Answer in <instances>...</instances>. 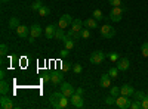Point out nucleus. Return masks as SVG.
Returning a JSON list of instances; mask_svg holds the SVG:
<instances>
[{
	"instance_id": "1",
	"label": "nucleus",
	"mask_w": 148,
	"mask_h": 109,
	"mask_svg": "<svg viewBox=\"0 0 148 109\" xmlns=\"http://www.w3.org/2000/svg\"><path fill=\"white\" fill-rule=\"evenodd\" d=\"M123 15H125L123 7L121 6H116V7L111 9V12H110V19L113 21V22H120L121 18H123Z\"/></svg>"
},
{
	"instance_id": "2",
	"label": "nucleus",
	"mask_w": 148,
	"mask_h": 109,
	"mask_svg": "<svg viewBox=\"0 0 148 109\" xmlns=\"http://www.w3.org/2000/svg\"><path fill=\"white\" fill-rule=\"evenodd\" d=\"M89 59H90V64L101 65L104 62V59H105V53L102 50H95V52H92V55H90Z\"/></svg>"
},
{
	"instance_id": "3",
	"label": "nucleus",
	"mask_w": 148,
	"mask_h": 109,
	"mask_svg": "<svg viewBox=\"0 0 148 109\" xmlns=\"http://www.w3.org/2000/svg\"><path fill=\"white\" fill-rule=\"evenodd\" d=\"M73 21H74V19L71 18V15H68V14H64L62 16L59 18V21H58V28H61V30H65V28L71 27Z\"/></svg>"
},
{
	"instance_id": "4",
	"label": "nucleus",
	"mask_w": 148,
	"mask_h": 109,
	"mask_svg": "<svg viewBox=\"0 0 148 109\" xmlns=\"http://www.w3.org/2000/svg\"><path fill=\"white\" fill-rule=\"evenodd\" d=\"M130 105H132L130 99L127 97V96H123V94H120L117 97V100H116V106L120 108V109H129Z\"/></svg>"
},
{
	"instance_id": "5",
	"label": "nucleus",
	"mask_w": 148,
	"mask_h": 109,
	"mask_svg": "<svg viewBox=\"0 0 148 109\" xmlns=\"http://www.w3.org/2000/svg\"><path fill=\"white\" fill-rule=\"evenodd\" d=\"M64 96V93L62 91H55V93H52L51 96H49V102H51V105H52V108H55V109H61L59 108V100H61V97Z\"/></svg>"
},
{
	"instance_id": "6",
	"label": "nucleus",
	"mask_w": 148,
	"mask_h": 109,
	"mask_svg": "<svg viewBox=\"0 0 148 109\" xmlns=\"http://www.w3.org/2000/svg\"><path fill=\"white\" fill-rule=\"evenodd\" d=\"M99 31H101V35L104 39H113L114 35H116V30L111 27V25H102L101 28H99Z\"/></svg>"
},
{
	"instance_id": "7",
	"label": "nucleus",
	"mask_w": 148,
	"mask_h": 109,
	"mask_svg": "<svg viewBox=\"0 0 148 109\" xmlns=\"http://www.w3.org/2000/svg\"><path fill=\"white\" fill-rule=\"evenodd\" d=\"M64 71H55L52 74V78H51V83L53 84V86H61L64 81Z\"/></svg>"
},
{
	"instance_id": "8",
	"label": "nucleus",
	"mask_w": 148,
	"mask_h": 109,
	"mask_svg": "<svg viewBox=\"0 0 148 109\" xmlns=\"http://www.w3.org/2000/svg\"><path fill=\"white\" fill-rule=\"evenodd\" d=\"M61 91L64 93V96H67V97H71V96L76 93V90H74V87L71 86L70 83H62L61 84V89H59Z\"/></svg>"
},
{
	"instance_id": "9",
	"label": "nucleus",
	"mask_w": 148,
	"mask_h": 109,
	"mask_svg": "<svg viewBox=\"0 0 148 109\" xmlns=\"http://www.w3.org/2000/svg\"><path fill=\"white\" fill-rule=\"evenodd\" d=\"M70 103L74 106V108H83V99H82V94H77V93H74L71 97H70Z\"/></svg>"
},
{
	"instance_id": "10",
	"label": "nucleus",
	"mask_w": 148,
	"mask_h": 109,
	"mask_svg": "<svg viewBox=\"0 0 148 109\" xmlns=\"http://www.w3.org/2000/svg\"><path fill=\"white\" fill-rule=\"evenodd\" d=\"M116 66L119 68V71H127L129 66H130V62H129L127 58H120L116 62Z\"/></svg>"
},
{
	"instance_id": "11",
	"label": "nucleus",
	"mask_w": 148,
	"mask_h": 109,
	"mask_svg": "<svg viewBox=\"0 0 148 109\" xmlns=\"http://www.w3.org/2000/svg\"><path fill=\"white\" fill-rule=\"evenodd\" d=\"M40 35H42V27L39 24H33L30 27V37L36 40L37 37H40Z\"/></svg>"
},
{
	"instance_id": "12",
	"label": "nucleus",
	"mask_w": 148,
	"mask_h": 109,
	"mask_svg": "<svg viewBox=\"0 0 148 109\" xmlns=\"http://www.w3.org/2000/svg\"><path fill=\"white\" fill-rule=\"evenodd\" d=\"M120 93H121L123 96H127V97H130V96H133V93H135V89L130 86V84H125V86L120 87Z\"/></svg>"
},
{
	"instance_id": "13",
	"label": "nucleus",
	"mask_w": 148,
	"mask_h": 109,
	"mask_svg": "<svg viewBox=\"0 0 148 109\" xmlns=\"http://www.w3.org/2000/svg\"><path fill=\"white\" fill-rule=\"evenodd\" d=\"M99 86L104 87V89L111 87V77L108 75V72H107V74H104V75H101V78H99Z\"/></svg>"
},
{
	"instance_id": "14",
	"label": "nucleus",
	"mask_w": 148,
	"mask_h": 109,
	"mask_svg": "<svg viewBox=\"0 0 148 109\" xmlns=\"http://www.w3.org/2000/svg\"><path fill=\"white\" fill-rule=\"evenodd\" d=\"M56 28H58L56 25H47V27L45 28V35H46V39H47V40H52V39H53Z\"/></svg>"
},
{
	"instance_id": "15",
	"label": "nucleus",
	"mask_w": 148,
	"mask_h": 109,
	"mask_svg": "<svg viewBox=\"0 0 148 109\" xmlns=\"http://www.w3.org/2000/svg\"><path fill=\"white\" fill-rule=\"evenodd\" d=\"M83 25H84V21H82V19H74L70 28H71L73 31H77V32H80V31L83 30Z\"/></svg>"
},
{
	"instance_id": "16",
	"label": "nucleus",
	"mask_w": 148,
	"mask_h": 109,
	"mask_svg": "<svg viewBox=\"0 0 148 109\" xmlns=\"http://www.w3.org/2000/svg\"><path fill=\"white\" fill-rule=\"evenodd\" d=\"M28 31H30V28L25 27V25H19V27L16 28V34L19 35L21 39H25L27 35H28Z\"/></svg>"
},
{
	"instance_id": "17",
	"label": "nucleus",
	"mask_w": 148,
	"mask_h": 109,
	"mask_svg": "<svg viewBox=\"0 0 148 109\" xmlns=\"http://www.w3.org/2000/svg\"><path fill=\"white\" fill-rule=\"evenodd\" d=\"M84 27L89 28V30H90V28H92V30H93V28H98V21H96L93 16H92V18H88V19L84 21Z\"/></svg>"
},
{
	"instance_id": "18",
	"label": "nucleus",
	"mask_w": 148,
	"mask_h": 109,
	"mask_svg": "<svg viewBox=\"0 0 148 109\" xmlns=\"http://www.w3.org/2000/svg\"><path fill=\"white\" fill-rule=\"evenodd\" d=\"M65 31L64 30H61V28H56V31H55V35H53V39L55 40H61V41H64V39H65Z\"/></svg>"
},
{
	"instance_id": "19",
	"label": "nucleus",
	"mask_w": 148,
	"mask_h": 109,
	"mask_svg": "<svg viewBox=\"0 0 148 109\" xmlns=\"http://www.w3.org/2000/svg\"><path fill=\"white\" fill-rule=\"evenodd\" d=\"M19 25H21V24H19V21H18L16 16H12V18L9 19V28H10V30H16Z\"/></svg>"
},
{
	"instance_id": "20",
	"label": "nucleus",
	"mask_w": 148,
	"mask_h": 109,
	"mask_svg": "<svg viewBox=\"0 0 148 109\" xmlns=\"http://www.w3.org/2000/svg\"><path fill=\"white\" fill-rule=\"evenodd\" d=\"M74 41H76V40H73V39H70V37H67V35H65V39H64V46L67 47V49L68 50H71L73 49V47H74Z\"/></svg>"
},
{
	"instance_id": "21",
	"label": "nucleus",
	"mask_w": 148,
	"mask_h": 109,
	"mask_svg": "<svg viewBox=\"0 0 148 109\" xmlns=\"http://www.w3.org/2000/svg\"><path fill=\"white\" fill-rule=\"evenodd\" d=\"M0 93L2 94H8L9 93V84L5 80H2V83H0Z\"/></svg>"
},
{
	"instance_id": "22",
	"label": "nucleus",
	"mask_w": 148,
	"mask_h": 109,
	"mask_svg": "<svg viewBox=\"0 0 148 109\" xmlns=\"http://www.w3.org/2000/svg\"><path fill=\"white\" fill-rule=\"evenodd\" d=\"M92 16L96 19V21H102L105 16H104V14H102V12L99 10V9H95L93 12H92Z\"/></svg>"
},
{
	"instance_id": "23",
	"label": "nucleus",
	"mask_w": 148,
	"mask_h": 109,
	"mask_svg": "<svg viewBox=\"0 0 148 109\" xmlns=\"http://www.w3.org/2000/svg\"><path fill=\"white\" fill-rule=\"evenodd\" d=\"M145 97H147V94H145L142 90L135 91V93H133V99H135V100H139V102H141V100H144Z\"/></svg>"
},
{
	"instance_id": "24",
	"label": "nucleus",
	"mask_w": 148,
	"mask_h": 109,
	"mask_svg": "<svg viewBox=\"0 0 148 109\" xmlns=\"http://www.w3.org/2000/svg\"><path fill=\"white\" fill-rule=\"evenodd\" d=\"M108 75H110L111 78H117V77H119V68H117V66H111V68L108 69Z\"/></svg>"
},
{
	"instance_id": "25",
	"label": "nucleus",
	"mask_w": 148,
	"mask_h": 109,
	"mask_svg": "<svg viewBox=\"0 0 148 109\" xmlns=\"http://www.w3.org/2000/svg\"><path fill=\"white\" fill-rule=\"evenodd\" d=\"M68 102H70V97H67V96H62V97H61V100H59V108H61V109H65V108L68 106Z\"/></svg>"
},
{
	"instance_id": "26",
	"label": "nucleus",
	"mask_w": 148,
	"mask_h": 109,
	"mask_svg": "<svg viewBox=\"0 0 148 109\" xmlns=\"http://www.w3.org/2000/svg\"><path fill=\"white\" fill-rule=\"evenodd\" d=\"M116 100H117V97H116V96H113V94L107 96V97L104 99V102H105L107 105H116Z\"/></svg>"
},
{
	"instance_id": "27",
	"label": "nucleus",
	"mask_w": 148,
	"mask_h": 109,
	"mask_svg": "<svg viewBox=\"0 0 148 109\" xmlns=\"http://www.w3.org/2000/svg\"><path fill=\"white\" fill-rule=\"evenodd\" d=\"M49 14H51V9L43 5V6L40 7V10H39V15H40V16H47Z\"/></svg>"
},
{
	"instance_id": "28",
	"label": "nucleus",
	"mask_w": 148,
	"mask_h": 109,
	"mask_svg": "<svg viewBox=\"0 0 148 109\" xmlns=\"http://www.w3.org/2000/svg\"><path fill=\"white\" fill-rule=\"evenodd\" d=\"M0 108H2V109H14V108H15V103L12 102V99H8L6 103H3Z\"/></svg>"
},
{
	"instance_id": "29",
	"label": "nucleus",
	"mask_w": 148,
	"mask_h": 109,
	"mask_svg": "<svg viewBox=\"0 0 148 109\" xmlns=\"http://www.w3.org/2000/svg\"><path fill=\"white\" fill-rule=\"evenodd\" d=\"M43 6V3H42V0H36V2L30 6L31 7V10H37V12H39L40 10V7Z\"/></svg>"
},
{
	"instance_id": "30",
	"label": "nucleus",
	"mask_w": 148,
	"mask_h": 109,
	"mask_svg": "<svg viewBox=\"0 0 148 109\" xmlns=\"http://www.w3.org/2000/svg\"><path fill=\"white\" fill-rule=\"evenodd\" d=\"M108 58H110V60H111L113 64H116L117 60L120 59V55H119L117 52H113V53H110V55H108Z\"/></svg>"
},
{
	"instance_id": "31",
	"label": "nucleus",
	"mask_w": 148,
	"mask_h": 109,
	"mask_svg": "<svg viewBox=\"0 0 148 109\" xmlns=\"http://www.w3.org/2000/svg\"><path fill=\"white\" fill-rule=\"evenodd\" d=\"M141 53H142V56L148 58V41H145V43L141 46Z\"/></svg>"
},
{
	"instance_id": "32",
	"label": "nucleus",
	"mask_w": 148,
	"mask_h": 109,
	"mask_svg": "<svg viewBox=\"0 0 148 109\" xmlns=\"http://www.w3.org/2000/svg\"><path fill=\"white\" fill-rule=\"evenodd\" d=\"M110 94H113V96H116V97H119V96L121 94L120 93V87H111L110 89Z\"/></svg>"
},
{
	"instance_id": "33",
	"label": "nucleus",
	"mask_w": 148,
	"mask_h": 109,
	"mask_svg": "<svg viewBox=\"0 0 148 109\" xmlns=\"http://www.w3.org/2000/svg\"><path fill=\"white\" fill-rule=\"evenodd\" d=\"M89 37H90V31H89V28H83V30H82V39L88 40Z\"/></svg>"
},
{
	"instance_id": "34",
	"label": "nucleus",
	"mask_w": 148,
	"mask_h": 109,
	"mask_svg": "<svg viewBox=\"0 0 148 109\" xmlns=\"http://www.w3.org/2000/svg\"><path fill=\"white\" fill-rule=\"evenodd\" d=\"M73 71H74V74H82L83 66H82L80 64H74V66H73Z\"/></svg>"
},
{
	"instance_id": "35",
	"label": "nucleus",
	"mask_w": 148,
	"mask_h": 109,
	"mask_svg": "<svg viewBox=\"0 0 148 109\" xmlns=\"http://www.w3.org/2000/svg\"><path fill=\"white\" fill-rule=\"evenodd\" d=\"M8 52H9L8 46H6L5 43H2V46H0V55H2V56H5V55H8Z\"/></svg>"
},
{
	"instance_id": "36",
	"label": "nucleus",
	"mask_w": 148,
	"mask_h": 109,
	"mask_svg": "<svg viewBox=\"0 0 148 109\" xmlns=\"http://www.w3.org/2000/svg\"><path fill=\"white\" fill-rule=\"evenodd\" d=\"M73 66H74V64H71V62H64V64H62V71H70V69H73Z\"/></svg>"
},
{
	"instance_id": "37",
	"label": "nucleus",
	"mask_w": 148,
	"mask_h": 109,
	"mask_svg": "<svg viewBox=\"0 0 148 109\" xmlns=\"http://www.w3.org/2000/svg\"><path fill=\"white\" fill-rule=\"evenodd\" d=\"M130 109H142V106H141V102H139V100H135V102H132V105H130Z\"/></svg>"
},
{
	"instance_id": "38",
	"label": "nucleus",
	"mask_w": 148,
	"mask_h": 109,
	"mask_svg": "<svg viewBox=\"0 0 148 109\" xmlns=\"http://www.w3.org/2000/svg\"><path fill=\"white\" fill-rule=\"evenodd\" d=\"M110 2V5L113 6V7H116V6H121V0H108Z\"/></svg>"
},
{
	"instance_id": "39",
	"label": "nucleus",
	"mask_w": 148,
	"mask_h": 109,
	"mask_svg": "<svg viewBox=\"0 0 148 109\" xmlns=\"http://www.w3.org/2000/svg\"><path fill=\"white\" fill-rule=\"evenodd\" d=\"M68 53H70V50L67 49V47H64V49L61 50V58H67V56H68Z\"/></svg>"
},
{
	"instance_id": "40",
	"label": "nucleus",
	"mask_w": 148,
	"mask_h": 109,
	"mask_svg": "<svg viewBox=\"0 0 148 109\" xmlns=\"http://www.w3.org/2000/svg\"><path fill=\"white\" fill-rule=\"evenodd\" d=\"M141 106H142V109H148V99L147 97L144 100H141Z\"/></svg>"
},
{
	"instance_id": "41",
	"label": "nucleus",
	"mask_w": 148,
	"mask_h": 109,
	"mask_svg": "<svg viewBox=\"0 0 148 109\" xmlns=\"http://www.w3.org/2000/svg\"><path fill=\"white\" fill-rule=\"evenodd\" d=\"M51 78H52V74H45L42 80H43L45 83H47V81H51Z\"/></svg>"
},
{
	"instance_id": "42",
	"label": "nucleus",
	"mask_w": 148,
	"mask_h": 109,
	"mask_svg": "<svg viewBox=\"0 0 148 109\" xmlns=\"http://www.w3.org/2000/svg\"><path fill=\"white\" fill-rule=\"evenodd\" d=\"M76 93H77V94H82V96H83V93H84V90H83L82 87H79V89L76 90Z\"/></svg>"
},
{
	"instance_id": "43",
	"label": "nucleus",
	"mask_w": 148,
	"mask_h": 109,
	"mask_svg": "<svg viewBox=\"0 0 148 109\" xmlns=\"http://www.w3.org/2000/svg\"><path fill=\"white\" fill-rule=\"evenodd\" d=\"M5 77H6V72L2 69V71H0V78H2V80H5Z\"/></svg>"
},
{
	"instance_id": "44",
	"label": "nucleus",
	"mask_w": 148,
	"mask_h": 109,
	"mask_svg": "<svg viewBox=\"0 0 148 109\" xmlns=\"http://www.w3.org/2000/svg\"><path fill=\"white\" fill-rule=\"evenodd\" d=\"M2 2H3V3H6V2H9V0H2Z\"/></svg>"
},
{
	"instance_id": "45",
	"label": "nucleus",
	"mask_w": 148,
	"mask_h": 109,
	"mask_svg": "<svg viewBox=\"0 0 148 109\" xmlns=\"http://www.w3.org/2000/svg\"><path fill=\"white\" fill-rule=\"evenodd\" d=\"M147 99H148V94H147Z\"/></svg>"
}]
</instances>
